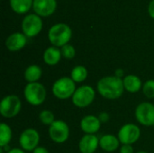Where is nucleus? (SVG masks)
<instances>
[{"instance_id": "nucleus-23", "label": "nucleus", "mask_w": 154, "mask_h": 153, "mask_svg": "<svg viewBox=\"0 0 154 153\" xmlns=\"http://www.w3.org/2000/svg\"><path fill=\"white\" fill-rule=\"evenodd\" d=\"M39 119H40V122L42 124L50 126L51 124H52L54 123L55 116H54V114L51 111H50V110H42L39 114Z\"/></svg>"}, {"instance_id": "nucleus-4", "label": "nucleus", "mask_w": 154, "mask_h": 153, "mask_svg": "<svg viewBox=\"0 0 154 153\" xmlns=\"http://www.w3.org/2000/svg\"><path fill=\"white\" fill-rule=\"evenodd\" d=\"M76 89V83L70 77H62L55 80L52 85L51 91L56 98L65 100L72 97Z\"/></svg>"}, {"instance_id": "nucleus-20", "label": "nucleus", "mask_w": 154, "mask_h": 153, "mask_svg": "<svg viewBox=\"0 0 154 153\" xmlns=\"http://www.w3.org/2000/svg\"><path fill=\"white\" fill-rule=\"evenodd\" d=\"M33 5V0H10V6L16 14L27 13Z\"/></svg>"}, {"instance_id": "nucleus-27", "label": "nucleus", "mask_w": 154, "mask_h": 153, "mask_svg": "<svg viewBox=\"0 0 154 153\" xmlns=\"http://www.w3.org/2000/svg\"><path fill=\"white\" fill-rule=\"evenodd\" d=\"M98 118H99L101 124H106V123H107V122L109 121V118H110V117H109L108 113H106V112H102V113L99 114Z\"/></svg>"}, {"instance_id": "nucleus-14", "label": "nucleus", "mask_w": 154, "mask_h": 153, "mask_svg": "<svg viewBox=\"0 0 154 153\" xmlns=\"http://www.w3.org/2000/svg\"><path fill=\"white\" fill-rule=\"evenodd\" d=\"M27 37L22 32H14L10 34L5 40V47L10 51H18L25 47Z\"/></svg>"}, {"instance_id": "nucleus-32", "label": "nucleus", "mask_w": 154, "mask_h": 153, "mask_svg": "<svg viewBox=\"0 0 154 153\" xmlns=\"http://www.w3.org/2000/svg\"><path fill=\"white\" fill-rule=\"evenodd\" d=\"M136 153H148V152H146V151H138V152H136Z\"/></svg>"}, {"instance_id": "nucleus-21", "label": "nucleus", "mask_w": 154, "mask_h": 153, "mask_svg": "<svg viewBox=\"0 0 154 153\" xmlns=\"http://www.w3.org/2000/svg\"><path fill=\"white\" fill-rule=\"evenodd\" d=\"M12 129L10 126L5 124L2 123L0 124V147L5 148L9 144L12 140Z\"/></svg>"}, {"instance_id": "nucleus-10", "label": "nucleus", "mask_w": 154, "mask_h": 153, "mask_svg": "<svg viewBox=\"0 0 154 153\" xmlns=\"http://www.w3.org/2000/svg\"><path fill=\"white\" fill-rule=\"evenodd\" d=\"M40 134L34 128H27L19 137V145L24 151H33L39 145Z\"/></svg>"}, {"instance_id": "nucleus-1", "label": "nucleus", "mask_w": 154, "mask_h": 153, "mask_svg": "<svg viewBox=\"0 0 154 153\" xmlns=\"http://www.w3.org/2000/svg\"><path fill=\"white\" fill-rule=\"evenodd\" d=\"M97 89L99 95L110 100H115L121 97L125 91L123 79L116 76L104 77L98 80Z\"/></svg>"}, {"instance_id": "nucleus-28", "label": "nucleus", "mask_w": 154, "mask_h": 153, "mask_svg": "<svg viewBox=\"0 0 154 153\" xmlns=\"http://www.w3.org/2000/svg\"><path fill=\"white\" fill-rule=\"evenodd\" d=\"M148 13H149V15L154 19V0H152L149 4V6H148Z\"/></svg>"}, {"instance_id": "nucleus-33", "label": "nucleus", "mask_w": 154, "mask_h": 153, "mask_svg": "<svg viewBox=\"0 0 154 153\" xmlns=\"http://www.w3.org/2000/svg\"><path fill=\"white\" fill-rule=\"evenodd\" d=\"M153 127H154V125H153Z\"/></svg>"}, {"instance_id": "nucleus-15", "label": "nucleus", "mask_w": 154, "mask_h": 153, "mask_svg": "<svg viewBox=\"0 0 154 153\" xmlns=\"http://www.w3.org/2000/svg\"><path fill=\"white\" fill-rule=\"evenodd\" d=\"M98 147L99 139L96 134H85L79 143V149L81 153H95Z\"/></svg>"}, {"instance_id": "nucleus-19", "label": "nucleus", "mask_w": 154, "mask_h": 153, "mask_svg": "<svg viewBox=\"0 0 154 153\" xmlns=\"http://www.w3.org/2000/svg\"><path fill=\"white\" fill-rule=\"evenodd\" d=\"M42 75V69L40 66L36 64L30 65L26 68L24 71V79L27 83L38 82Z\"/></svg>"}, {"instance_id": "nucleus-29", "label": "nucleus", "mask_w": 154, "mask_h": 153, "mask_svg": "<svg viewBox=\"0 0 154 153\" xmlns=\"http://www.w3.org/2000/svg\"><path fill=\"white\" fill-rule=\"evenodd\" d=\"M124 75H125V71H124L123 69H116V71H115V76H116V78L123 79V78H125Z\"/></svg>"}, {"instance_id": "nucleus-18", "label": "nucleus", "mask_w": 154, "mask_h": 153, "mask_svg": "<svg viewBox=\"0 0 154 153\" xmlns=\"http://www.w3.org/2000/svg\"><path fill=\"white\" fill-rule=\"evenodd\" d=\"M125 90L129 93H137L143 89V82L141 78L135 75H127L123 78Z\"/></svg>"}, {"instance_id": "nucleus-25", "label": "nucleus", "mask_w": 154, "mask_h": 153, "mask_svg": "<svg viewBox=\"0 0 154 153\" xmlns=\"http://www.w3.org/2000/svg\"><path fill=\"white\" fill-rule=\"evenodd\" d=\"M62 57L67 60H72L76 55V50L71 44H66L60 48Z\"/></svg>"}, {"instance_id": "nucleus-13", "label": "nucleus", "mask_w": 154, "mask_h": 153, "mask_svg": "<svg viewBox=\"0 0 154 153\" xmlns=\"http://www.w3.org/2000/svg\"><path fill=\"white\" fill-rule=\"evenodd\" d=\"M101 122L98 116L88 115L80 121V128L85 134H96L101 128Z\"/></svg>"}, {"instance_id": "nucleus-26", "label": "nucleus", "mask_w": 154, "mask_h": 153, "mask_svg": "<svg viewBox=\"0 0 154 153\" xmlns=\"http://www.w3.org/2000/svg\"><path fill=\"white\" fill-rule=\"evenodd\" d=\"M119 152L120 153H134V148L132 145H128V144H122L120 146L119 149Z\"/></svg>"}, {"instance_id": "nucleus-22", "label": "nucleus", "mask_w": 154, "mask_h": 153, "mask_svg": "<svg viewBox=\"0 0 154 153\" xmlns=\"http://www.w3.org/2000/svg\"><path fill=\"white\" fill-rule=\"evenodd\" d=\"M88 69L82 65H78L74 67L70 72V78L75 83H82L88 78Z\"/></svg>"}, {"instance_id": "nucleus-9", "label": "nucleus", "mask_w": 154, "mask_h": 153, "mask_svg": "<svg viewBox=\"0 0 154 153\" xmlns=\"http://www.w3.org/2000/svg\"><path fill=\"white\" fill-rule=\"evenodd\" d=\"M137 122L144 126L154 125V105L149 102H143L139 104L134 112Z\"/></svg>"}, {"instance_id": "nucleus-5", "label": "nucleus", "mask_w": 154, "mask_h": 153, "mask_svg": "<svg viewBox=\"0 0 154 153\" xmlns=\"http://www.w3.org/2000/svg\"><path fill=\"white\" fill-rule=\"evenodd\" d=\"M72 103L79 108H85L90 106L96 98V91L89 85H84L78 87L73 95Z\"/></svg>"}, {"instance_id": "nucleus-6", "label": "nucleus", "mask_w": 154, "mask_h": 153, "mask_svg": "<svg viewBox=\"0 0 154 153\" xmlns=\"http://www.w3.org/2000/svg\"><path fill=\"white\" fill-rule=\"evenodd\" d=\"M22 109V102L15 95L5 96L0 103V114L4 118L11 119L15 117Z\"/></svg>"}, {"instance_id": "nucleus-17", "label": "nucleus", "mask_w": 154, "mask_h": 153, "mask_svg": "<svg viewBox=\"0 0 154 153\" xmlns=\"http://www.w3.org/2000/svg\"><path fill=\"white\" fill-rule=\"evenodd\" d=\"M62 58L61 50L58 47L51 46L47 48L43 52V60L49 66L57 65Z\"/></svg>"}, {"instance_id": "nucleus-2", "label": "nucleus", "mask_w": 154, "mask_h": 153, "mask_svg": "<svg viewBox=\"0 0 154 153\" xmlns=\"http://www.w3.org/2000/svg\"><path fill=\"white\" fill-rule=\"evenodd\" d=\"M72 37L71 28L63 23H56L52 25L48 32V39L52 46L61 48L66 44H69Z\"/></svg>"}, {"instance_id": "nucleus-7", "label": "nucleus", "mask_w": 154, "mask_h": 153, "mask_svg": "<svg viewBox=\"0 0 154 153\" xmlns=\"http://www.w3.org/2000/svg\"><path fill=\"white\" fill-rule=\"evenodd\" d=\"M42 20L41 16L36 14H27L22 22L23 33L27 38H32L37 36L42 29Z\"/></svg>"}, {"instance_id": "nucleus-12", "label": "nucleus", "mask_w": 154, "mask_h": 153, "mask_svg": "<svg viewBox=\"0 0 154 153\" xmlns=\"http://www.w3.org/2000/svg\"><path fill=\"white\" fill-rule=\"evenodd\" d=\"M57 7L56 0H33L32 8L39 16H49L52 14Z\"/></svg>"}, {"instance_id": "nucleus-11", "label": "nucleus", "mask_w": 154, "mask_h": 153, "mask_svg": "<svg viewBox=\"0 0 154 153\" xmlns=\"http://www.w3.org/2000/svg\"><path fill=\"white\" fill-rule=\"evenodd\" d=\"M141 136V130L134 124H125L118 131L117 137L121 144L132 145L135 143Z\"/></svg>"}, {"instance_id": "nucleus-16", "label": "nucleus", "mask_w": 154, "mask_h": 153, "mask_svg": "<svg viewBox=\"0 0 154 153\" xmlns=\"http://www.w3.org/2000/svg\"><path fill=\"white\" fill-rule=\"evenodd\" d=\"M120 141L117 136L105 134L99 139V147L106 152H114L120 147Z\"/></svg>"}, {"instance_id": "nucleus-30", "label": "nucleus", "mask_w": 154, "mask_h": 153, "mask_svg": "<svg viewBox=\"0 0 154 153\" xmlns=\"http://www.w3.org/2000/svg\"><path fill=\"white\" fill-rule=\"evenodd\" d=\"M32 153H50L49 152V151L46 149V148H44V147H41V146H38L33 151Z\"/></svg>"}, {"instance_id": "nucleus-24", "label": "nucleus", "mask_w": 154, "mask_h": 153, "mask_svg": "<svg viewBox=\"0 0 154 153\" xmlns=\"http://www.w3.org/2000/svg\"><path fill=\"white\" fill-rule=\"evenodd\" d=\"M143 92L146 97L154 98V79H149L143 84Z\"/></svg>"}, {"instance_id": "nucleus-31", "label": "nucleus", "mask_w": 154, "mask_h": 153, "mask_svg": "<svg viewBox=\"0 0 154 153\" xmlns=\"http://www.w3.org/2000/svg\"><path fill=\"white\" fill-rule=\"evenodd\" d=\"M6 153H25V151L22 149H19V148H14V149H12V150H9Z\"/></svg>"}, {"instance_id": "nucleus-3", "label": "nucleus", "mask_w": 154, "mask_h": 153, "mask_svg": "<svg viewBox=\"0 0 154 153\" xmlns=\"http://www.w3.org/2000/svg\"><path fill=\"white\" fill-rule=\"evenodd\" d=\"M23 96L31 106H39L42 105L47 96V91L45 87L40 82L27 83L23 89Z\"/></svg>"}, {"instance_id": "nucleus-8", "label": "nucleus", "mask_w": 154, "mask_h": 153, "mask_svg": "<svg viewBox=\"0 0 154 153\" xmlns=\"http://www.w3.org/2000/svg\"><path fill=\"white\" fill-rule=\"evenodd\" d=\"M49 136L55 143H64L69 137V127L63 120H55L49 126Z\"/></svg>"}]
</instances>
